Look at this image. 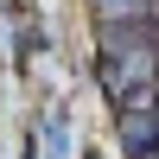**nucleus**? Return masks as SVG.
I'll use <instances>...</instances> for the list:
<instances>
[{
	"mask_svg": "<svg viewBox=\"0 0 159 159\" xmlns=\"http://www.w3.org/2000/svg\"><path fill=\"white\" fill-rule=\"evenodd\" d=\"M153 108H159V102H153Z\"/></svg>",
	"mask_w": 159,
	"mask_h": 159,
	"instance_id": "7ed1b4c3",
	"label": "nucleus"
},
{
	"mask_svg": "<svg viewBox=\"0 0 159 159\" xmlns=\"http://www.w3.org/2000/svg\"><path fill=\"white\" fill-rule=\"evenodd\" d=\"M96 83L102 96L121 108L134 89L159 83V19H134V25H102L96 45Z\"/></svg>",
	"mask_w": 159,
	"mask_h": 159,
	"instance_id": "f257e3e1",
	"label": "nucleus"
},
{
	"mask_svg": "<svg viewBox=\"0 0 159 159\" xmlns=\"http://www.w3.org/2000/svg\"><path fill=\"white\" fill-rule=\"evenodd\" d=\"M96 25H134V19H159V0H89Z\"/></svg>",
	"mask_w": 159,
	"mask_h": 159,
	"instance_id": "f03ea898",
	"label": "nucleus"
}]
</instances>
